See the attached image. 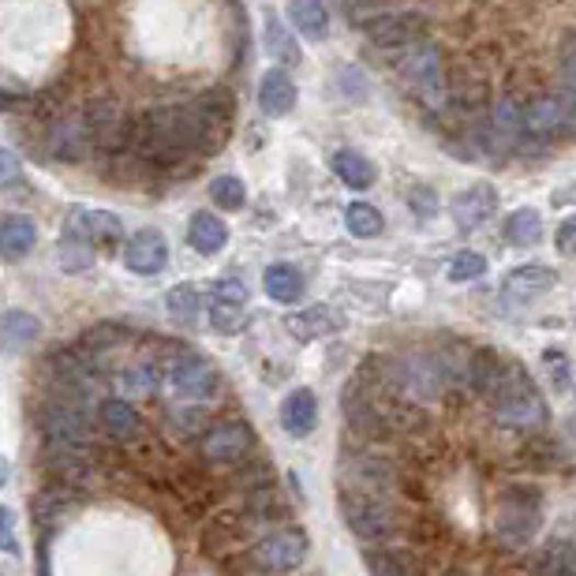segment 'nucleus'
I'll return each instance as SVG.
<instances>
[{
    "instance_id": "13",
    "label": "nucleus",
    "mask_w": 576,
    "mask_h": 576,
    "mask_svg": "<svg viewBox=\"0 0 576 576\" xmlns=\"http://www.w3.org/2000/svg\"><path fill=\"white\" fill-rule=\"evenodd\" d=\"M494 210H498V191H494V184H472L450 203L453 225L461 228V233H475L479 225H487Z\"/></svg>"
},
{
    "instance_id": "33",
    "label": "nucleus",
    "mask_w": 576,
    "mask_h": 576,
    "mask_svg": "<svg viewBox=\"0 0 576 576\" xmlns=\"http://www.w3.org/2000/svg\"><path fill=\"white\" fill-rule=\"evenodd\" d=\"M165 307H169V315L177 318H195L199 307H203V292L195 285H177L169 289V296H165Z\"/></svg>"
},
{
    "instance_id": "28",
    "label": "nucleus",
    "mask_w": 576,
    "mask_h": 576,
    "mask_svg": "<svg viewBox=\"0 0 576 576\" xmlns=\"http://www.w3.org/2000/svg\"><path fill=\"white\" fill-rule=\"evenodd\" d=\"M38 337V318L26 315V310H8L4 323H0V345L4 349H23Z\"/></svg>"
},
{
    "instance_id": "21",
    "label": "nucleus",
    "mask_w": 576,
    "mask_h": 576,
    "mask_svg": "<svg viewBox=\"0 0 576 576\" xmlns=\"http://www.w3.org/2000/svg\"><path fill=\"white\" fill-rule=\"evenodd\" d=\"M289 20L310 42H323L329 34V12L323 0H289Z\"/></svg>"
},
{
    "instance_id": "34",
    "label": "nucleus",
    "mask_w": 576,
    "mask_h": 576,
    "mask_svg": "<svg viewBox=\"0 0 576 576\" xmlns=\"http://www.w3.org/2000/svg\"><path fill=\"white\" fill-rule=\"evenodd\" d=\"M210 323H214L217 334H240L244 329V304H233V300H214V304H210Z\"/></svg>"
},
{
    "instance_id": "7",
    "label": "nucleus",
    "mask_w": 576,
    "mask_h": 576,
    "mask_svg": "<svg viewBox=\"0 0 576 576\" xmlns=\"http://www.w3.org/2000/svg\"><path fill=\"white\" fill-rule=\"evenodd\" d=\"M42 434L53 450H87L90 445V423L79 405L68 400H49L42 408Z\"/></svg>"
},
{
    "instance_id": "19",
    "label": "nucleus",
    "mask_w": 576,
    "mask_h": 576,
    "mask_svg": "<svg viewBox=\"0 0 576 576\" xmlns=\"http://www.w3.org/2000/svg\"><path fill=\"white\" fill-rule=\"evenodd\" d=\"M318 423V400L310 389H292L285 397V405H281V427H285L289 434L304 438L315 431Z\"/></svg>"
},
{
    "instance_id": "42",
    "label": "nucleus",
    "mask_w": 576,
    "mask_h": 576,
    "mask_svg": "<svg viewBox=\"0 0 576 576\" xmlns=\"http://www.w3.org/2000/svg\"><path fill=\"white\" fill-rule=\"evenodd\" d=\"M0 551L4 554H15V532H12V517H8V509L0 506Z\"/></svg>"
},
{
    "instance_id": "4",
    "label": "nucleus",
    "mask_w": 576,
    "mask_h": 576,
    "mask_svg": "<svg viewBox=\"0 0 576 576\" xmlns=\"http://www.w3.org/2000/svg\"><path fill=\"white\" fill-rule=\"evenodd\" d=\"M539 528V498L535 490L509 487L498 501V513H494V532L506 539L509 546H520L535 535Z\"/></svg>"
},
{
    "instance_id": "41",
    "label": "nucleus",
    "mask_w": 576,
    "mask_h": 576,
    "mask_svg": "<svg viewBox=\"0 0 576 576\" xmlns=\"http://www.w3.org/2000/svg\"><path fill=\"white\" fill-rule=\"evenodd\" d=\"M15 180H20V158H15L12 150H4V146H0V188L15 184Z\"/></svg>"
},
{
    "instance_id": "6",
    "label": "nucleus",
    "mask_w": 576,
    "mask_h": 576,
    "mask_svg": "<svg viewBox=\"0 0 576 576\" xmlns=\"http://www.w3.org/2000/svg\"><path fill=\"white\" fill-rule=\"evenodd\" d=\"M307 562V535L300 528H285V532H273L262 539L251 551V565L267 576H285Z\"/></svg>"
},
{
    "instance_id": "18",
    "label": "nucleus",
    "mask_w": 576,
    "mask_h": 576,
    "mask_svg": "<svg viewBox=\"0 0 576 576\" xmlns=\"http://www.w3.org/2000/svg\"><path fill=\"white\" fill-rule=\"evenodd\" d=\"M554 285H557V273L551 267H539V262H528V267H517L506 273V296L517 300V304L546 296Z\"/></svg>"
},
{
    "instance_id": "2",
    "label": "nucleus",
    "mask_w": 576,
    "mask_h": 576,
    "mask_svg": "<svg viewBox=\"0 0 576 576\" xmlns=\"http://www.w3.org/2000/svg\"><path fill=\"white\" fill-rule=\"evenodd\" d=\"M400 79H405V87L411 94L419 98L427 109H445L450 102V82H445V68H442V53H438V45L431 42H416L405 49V57L397 64Z\"/></svg>"
},
{
    "instance_id": "37",
    "label": "nucleus",
    "mask_w": 576,
    "mask_h": 576,
    "mask_svg": "<svg viewBox=\"0 0 576 576\" xmlns=\"http://www.w3.org/2000/svg\"><path fill=\"white\" fill-rule=\"evenodd\" d=\"M121 386H124V393H132V397H135V393L143 397V393L154 389V368H150V363H139V368H127V371L121 374Z\"/></svg>"
},
{
    "instance_id": "43",
    "label": "nucleus",
    "mask_w": 576,
    "mask_h": 576,
    "mask_svg": "<svg viewBox=\"0 0 576 576\" xmlns=\"http://www.w3.org/2000/svg\"><path fill=\"white\" fill-rule=\"evenodd\" d=\"M8 475H12V468H8V461H4V456H0V487H4V483H8Z\"/></svg>"
},
{
    "instance_id": "12",
    "label": "nucleus",
    "mask_w": 576,
    "mask_h": 576,
    "mask_svg": "<svg viewBox=\"0 0 576 576\" xmlns=\"http://www.w3.org/2000/svg\"><path fill=\"white\" fill-rule=\"evenodd\" d=\"M124 267L143 278H154L169 267V244L158 228H139L124 240Z\"/></svg>"
},
{
    "instance_id": "31",
    "label": "nucleus",
    "mask_w": 576,
    "mask_h": 576,
    "mask_svg": "<svg viewBox=\"0 0 576 576\" xmlns=\"http://www.w3.org/2000/svg\"><path fill=\"white\" fill-rule=\"evenodd\" d=\"M539 576H576V546L551 543L539 557Z\"/></svg>"
},
{
    "instance_id": "30",
    "label": "nucleus",
    "mask_w": 576,
    "mask_h": 576,
    "mask_svg": "<svg viewBox=\"0 0 576 576\" xmlns=\"http://www.w3.org/2000/svg\"><path fill=\"white\" fill-rule=\"evenodd\" d=\"M267 49H270V57H278L281 64H300V45L292 42V34L285 31V23L278 20V15H267Z\"/></svg>"
},
{
    "instance_id": "44",
    "label": "nucleus",
    "mask_w": 576,
    "mask_h": 576,
    "mask_svg": "<svg viewBox=\"0 0 576 576\" xmlns=\"http://www.w3.org/2000/svg\"><path fill=\"white\" fill-rule=\"evenodd\" d=\"M450 576H461V573H450Z\"/></svg>"
},
{
    "instance_id": "1",
    "label": "nucleus",
    "mask_w": 576,
    "mask_h": 576,
    "mask_svg": "<svg viewBox=\"0 0 576 576\" xmlns=\"http://www.w3.org/2000/svg\"><path fill=\"white\" fill-rule=\"evenodd\" d=\"M483 397H487L494 419H501L509 427H539L546 419V405L539 397L535 382L528 379V371L520 363L506 360V355H501L494 379L483 386Z\"/></svg>"
},
{
    "instance_id": "3",
    "label": "nucleus",
    "mask_w": 576,
    "mask_h": 576,
    "mask_svg": "<svg viewBox=\"0 0 576 576\" xmlns=\"http://www.w3.org/2000/svg\"><path fill=\"white\" fill-rule=\"evenodd\" d=\"M520 124L535 139H576V94H539L520 109Z\"/></svg>"
},
{
    "instance_id": "9",
    "label": "nucleus",
    "mask_w": 576,
    "mask_h": 576,
    "mask_svg": "<svg viewBox=\"0 0 576 576\" xmlns=\"http://www.w3.org/2000/svg\"><path fill=\"white\" fill-rule=\"evenodd\" d=\"M363 31H368V42L374 49L397 53V49H408V45L423 42L427 23H423V15H416V12H382L363 23Z\"/></svg>"
},
{
    "instance_id": "29",
    "label": "nucleus",
    "mask_w": 576,
    "mask_h": 576,
    "mask_svg": "<svg viewBox=\"0 0 576 576\" xmlns=\"http://www.w3.org/2000/svg\"><path fill=\"white\" fill-rule=\"evenodd\" d=\"M345 225H349V233L360 236V240H374V236L386 228L382 214L371 203H349V210H345Z\"/></svg>"
},
{
    "instance_id": "25",
    "label": "nucleus",
    "mask_w": 576,
    "mask_h": 576,
    "mask_svg": "<svg viewBox=\"0 0 576 576\" xmlns=\"http://www.w3.org/2000/svg\"><path fill=\"white\" fill-rule=\"evenodd\" d=\"M506 240L513 247H535L543 240V217L532 206H520L506 217Z\"/></svg>"
},
{
    "instance_id": "22",
    "label": "nucleus",
    "mask_w": 576,
    "mask_h": 576,
    "mask_svg": "<svg viewBox=\"0 0 576 576\" xmlns=\"http://www.w3.org/2000/svg\"><path fill=\"white\" fill-rule=\"evenodd\" d=\"M98 419H102L105 434L113 438H135L139 434V411L127 405L124 397H109L98 405Z\"/></svg>"
},
{
    "instance_id": "5",
    "label": "nucleus",
    "mask_w": 576,
    "mask_h": 576,
    "mask_svg": "<svg viewBox=\"0 0 576 576\" xmlns=\"http://www.w3.org/2000/svg\"><path fill=\"white\" fill-rule=\"evenodd\" d=\"M341 517L360 539H386L397 532V517L374 490H349L341 494Z\"/></svg>"
},
{
    "instance_id": "26",
    "label": "nucleus",
    "mask_w": 576,
    "mask_h": 576,
    "mask_svg": "<svg viewBox=\"0 0 576 576\" xmlns=\"http://www.w3.org/2000/svg\"><path fill=\"white\" fill-rule=\"evenodd\" d=\"M334 329H337V318L329 307H307L289 318V334L300 337V341H315V337H326L334 334Z\"/></svg>"
},
{
    "instance_id": "24",
    "label": "nucleus",
    "mask_w": 576,
    "mask_h": 576,
    "mask_svg": "<svg viewBox=\"0 0 576 576\" xmlns=\"http://www.w3.org/2000/svg\"><path fill=\"white\" fill-rule=\"evenodd\" d=\"M334 172L341 184H349L352 191H368L374 184V165L363 158L360 150H337L334 154Z\"/></svg>"
},
{
    "instance_id": "38",
    "label": "nucleus",
    "mask_w": 576,
    "mask_h": 576,
    "mask_svg": "<svg viewBox=\"0 0 576 576\" xmlns=\"http://www.w3.org/2000/svg\"><path fill=\"white\" fill-rule=\"evenodd\" d=\"M557 68H562V79H565V90L576 94V34H569L562 45V57H557Z\"/></svg>"
},
{
    "instance_id": "20",
    "label": "nucleus",
    "mask_w": 576,
    "mask_h": 576,
    "mask_svg": "<svg viewBox=\"0 0 576 576\" xmlns=\"http://www.w3.org/2000/svg\"><path fill=\"white\" fill-rule=\"evenodd\" d=\"M188 244H191V251H199V255H217L228 244V228H225V222L217 214L199 210V214H191Z\"/></svg>"
},
{
    "instance_id": "16",
    "label": "nucleus",
    "mask_w": 576,
    "mask_h": 576,
    "mask_svg": "<svg viewBox=\"0 0 576 576\" xmlns=\"http://www.w3.org/2000/svg\"><path fill=\"white\" fill-rule=\"evenodd\" d=\"M296 98H300V90H296V82H292L289 76V68H270V71H262V79H259V105H262V113L267 116H289L292 109H296Z\"/></svg>"
},
{
    "instance_id": "11",
    "label": "nucleus",
    "mask_w": 576,
    "mask_h": 576,
    "mask_svg": "<svg viewBox=\"0 0 576 576\" xmlns=\"http://www.w3.org/2000/svg\"><path fill=\"white\" fill-rule=\"evenodd\" d=\"M255 434L251 427L240 423V419H225V423H214L203 434V456L210 464H236L251 453Z\"/></svg>"
},
{
    "instance_id": "40",
    "label": "nucleus",
    "mask_w": 576,
    "mask_h": 576,
    "mask_svg": "<svg viewBox=\"0 0 576 576\" xmlns=\"http://www.w3.org/2000/svg\"><path fill=\"white\" fill-rule=\"evenodd\" d=\"M214 300H233V304H244V300H247L244 281H236V278H222V281H214Z\"/></svg>"
},
{
    "instance_id": "36",
    "label": "nucleus",
    "mask_w": 576,
    "mask_h": 576,
    "mask_svg": "<svg viewBox=\"0 0 576 576\" xmlns=\"http://www.w3.org/2000/svg\"><path fill=\"white\" fill-rule=\"evenodd\" d=\"M368 569L374 576H416V573H411V565H408V557L397 554V551H371L368 554Z\"/></svg>"
},
{
    "instance_id": "32",
    "label": "nucleus",
    "mask_w": 576,
    "mask_h": 576,
    "mask_svg": "<svg viewBox=\"0 0 576 576\" xmlns=\"http://www.w3.org/2000/svg\"><path fill=\"white\" fill-rule=\"evenodd\" d=\"M210 203H217L222 210H244L247 203V188L240 177H217L210 180Z\"/></svg>"
},
{
    "instance_id": "10",
    "label": "nucleus",
    "mask_w": 576,
    "mask_h": 576,
    "mask_svg": "<svg viewBox=\"0 0 576 576\" xmlns=\"http://www.w3.org/2000/svg\"><path fill=\"white\" fill-rule=\"evenodd\" d=\"M82 121H87L90 139H94V146H102V150H124V146H132L135 121H127L113 102H90L82 109Z\"/></svg>"
},
{
    "instance_id": "35",
    "label": "nucleus",
    "mask_w": 576,
    "mask_h": 576,
    "mask_svg": "<svg viewBox=\"0 0 576 576\" xmlns=\"http://www.w3.org/2000/svg\"><path fill=\"white\" fill-rule=\"evenodd\" d=\"M487 273V259L479 251H456L450 262V281L464 285V281H479Z\"/></svg>"
},
{
    "instance_id": "8",
    "label": "nucleus",
    "mask_w": 576,
    "mask_h": 576,
    "mask_svg": "<svg viewBox=\"0 0 576 576\" xmlns=\"http://www.w3.org/2000/svg\"><path fill=\"white\" fill-rule=\"evenodd\" d=\"M165 382H169V389L177 397L206 400L217 389V371L199 352H177L169 360V368H165Z\"/></svg>"
},
{
    "instance_id": "14",
    "label": "nucleus",
    "mask_w": 576,
    "mask_h": 576,
    "mask_svg": "<svg viewBox=\"0 0 576 576\" xmlns=\"http://www.w3.org/2000/svg\"><path fill=\"white\" fill-rule=\"evenodd\" d=\"M90 146H94V139H90L87 132V121H82V113H64L53 121L49 127V154L60 161H79L90 154Z\"/></svg>"
},
{
    "instance_id": "23",
    "label": "nucleus",
    "mask_w": 576,
    "mask_h": 576,
    "mask_svg": "<svg viewBox=\"0 0 576 576\" xmlns=\"http://www.w3.org/2000/svg\"><path fill=\"white\" fill-rule=\"evenodd\" d=\"M262 285H267L270 300H278V304H296L304 296V273L289 267V262H273L267 278H262Z\"/></svg>"
},
{
    "instance_id": "17",
    "label": "nucleus",
    "mask_w": 576,
    "mask_h": 576,
    "mask_svg": "<svg viewBox=\"0 0 576 576\" xmlns=\"http://www.w3.org/2000/svg\"><path fill=\"white\" fill-rule=\"evenodd\" d=\"M38 247V225L26 214H8L0 217V259L20 262Z\"/></svg>"
},
{
    "instance_id": "15",
    "label": "nucleus",
    "mask_w": 576,
    "mask_h": 576,
    "mask_svg": "<svg viewBox=\"0 0 576 576\" xmlns=\"http://www.w3.org/2000/svg\"><path fill=\"white\" fill-rule=\"evenodd\" d=\"M71 233H79L82 240H90L94 247H116L124 236V225L116 214H109V210H71L68 214V225Z\"/></svg>"
},
{
    "instance_id": "39",
    "label": "nucleus",
    "mask_w": 576,
    "mask_h": 576,
    "mask_svg": "<svg viewBox=\"0 0 576 576\" xmlns=\"http://www.w3.org/2000/svg\"><path fill=\"white\" fill-rule=\"evenodd\" d=\"M554 247L562 255H576V214L565 217L562 225H557V233H554Z\"/></svg>"
},
{
    "instance_id": "27",
    "label": "nucleus",
    "mask_w": 576,
    "mask_h": 576,
    "mask_svg": "<svg viewBox=\"0 0 576 576\" xmlns=\"http://www.w3.org/2000/svg\"><path fill=\"white\" fill-rule=\"evenodd\" d=\"M94 251H98L94 244L82 240V236L71 233V228H64V236H60V267L64 270H68V273L90 270V267H94Z\"/></svg>"
}]
</instances>
